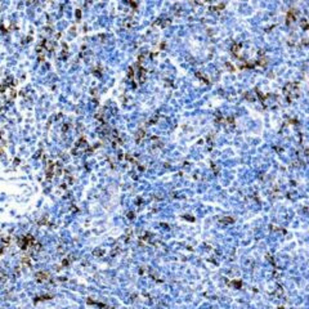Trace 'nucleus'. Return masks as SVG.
<instances>
[{
    "label": "nucleus",
    "mask_w": 309,
    "mask_h": 309,
    "mask_svg": "<svg viewBox=\"0 0 309 309\" xmlns=\"http://www.w3.org/2000/svg\"><path fill=\"white\" fill-rule=\"evenodd\" d=\"M294 19H295V12H294V9H291L287 13V23L294 22Z\"/></svg>",
    "instance_id": "obj_1"
},
{
    "label": "nucleus",
    "mask_w": 309,
    "mask_h": 309,
    "mask_svg": "<svg viewBox=\"0 0 309 309\" xmlns=\"http://www.w3.org/2000/svg\"><path fill=\"white\" fill-rule=\"evenodd\" d=\"M142 137H144V131H143V130H139L138 133H137V142H140Z\"/></svg>",
    "instance_id": "obj_2"
},
{
    "label": "nucleus",
    "mask_w": 309,
    "mask_h": 309,
    "mask_svg": "<svg viewBox=\"0 0 309 309\" xmlns=\"http://www.w3.org/2000/svg\"><path fill=\"white\" fill-rule=\"evenodd\" d=\"M302 26H303V29H304V30H307V29H308V26H307V19H303V21H302Z\"/></svg>",
    "instance_id": "obj_3"
},
{
    "label": "nucleus",
    "mask_w": 309,
    "mask_h": 309,
    "mask_svg": "<svg viewBox=\"0 0 309 309\" xmlns=\"http://www.w3.org/2000/svg\"><path fill=\"white\" fill-rule=\"evenodd\" d=\"M220 222H223V223H233V219H223V220H220Z\"/></svg>",
    "instance_id": "obj_4"
}]
</instances>
